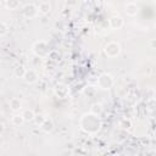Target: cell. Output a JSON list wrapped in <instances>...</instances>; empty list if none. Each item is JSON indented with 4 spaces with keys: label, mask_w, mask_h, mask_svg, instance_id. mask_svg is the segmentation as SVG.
Returning <instances> with one entry per match:
<instances>
[{
    "label": "cell",
    "mask_w": 156,
    "mask_h": 156,
    "mask_svg": "<svg viewBox=\"0 0 156 156\" xmlns=\"http://www.w3.org/2000/svg\"><path fill=\"white\" fill-rule=\"evenodd\" d=\"M80 127L88 133H96L101 127V122H100L98 115L87 113L80 119Z\"/></svg>",
    "instance_id": "6da1fadb"
},
{
    "label": "cell",
    "mask_w": 156,
    "mask_h": 156,
    "mask_svg": "<svg viewBox=\"0 0 156 156\" xmlns=\"http://www.w3.org/2000/svg\"><path fill=\"white\" fill-rule=\"evenodd\" d=\"M98 85L101 89H110L113 85V78H112V76L111 74H107V73L100 74L99 78H98Z\"/></svg>",
    "instance_id": "7a4b0ae2"
},
{
    "label": "cell",
    "mask_w": 156,
    "mask_h": 156,
    "mask_svg": "<svg viewBox=\"0 0 156 156\" xmlns=\"http://www.w3.org/2000/svg\"><path fill=\"white\" fill-rule=\"evenodd\" d=\"M119 52H121V46H119L118 43L111 41V43L106 44V46H105V54H106L108 57H111V58L117 57V56L119 55Z\"/></svg>",
    "instance_id": "3957f363"
},
{
    "label": "cell",
    "mask_w": 156,
    "mask_h": 156,
    "mask_svg": "<svg viewBox=\"0 0 156 156\" xmlns=\"http://www.w3.org/2000/svg\"><path fill=\"white\" fill-rule=\"evenodd\" d=\"M33 50H34V54L35 56L38 57H44L48 55L49 50H48V45L45 41L40 40V41H37L34 45H33Z\"/></svg>",
    "instance_id": "277c9868"
},
{
    "label": "cell",
    "mask_w": 156,
    "mask_h": 156,
    "mask_svg": "<svg viewBox=\"0 0 156 156\" xmlns=\"http://www.w3.org/2000/svg\"><path fill=\"white\" fill-rule=\"evenodd\" d=\"M38 78H39V77H38V73H37L34 69H26V73H24V76H23V79H24L26 83L32 84V83L37 82Z\"/></svg>",
    "instance_id": "5b68a950"
},
{
    "label": "cell",
    "mask_w": 156,
    "mask_h": 156,
    "mask_svg": "<svg viewBox=\"0 0 156 156\" xmlns=\"http://www.w3.org/2000/svg\"><path fill=\"white\" fill-rule=\"evenodd\" d=\"M37 12H38V9L33 4H27V5L23 6V13H24L26 17L32 18V17H34L37 15Z\"/></svg>",
    "instance_id": "8992f818"
},
{
    "label": "cell",
    "mask_w": 156,
    "mask_h": 156,
    "mask_svg": "<svg viewBox=\"0 0 156 156\" xmlns=\"http://www.w3.org/2000/svg\"><path fill=\"white\" fill-rule=\"evenodd\" d=\"M110 26H111L113 29L121 28V27L123 26V20H122V17H119V16H112V17L110 18Z\"/></svg>",
    "instance_id": "52a82bcc"
},
{
    "label": "cell",
    "mask_w": 156,
    "mask_h": 156,
    "mask_svg": "<svg viewBox=\"0 0 156 156\" xmlns=\"http://www.w3.org/2000/svg\"><path fill=\"white\" fill-rule=\"evenodd\" d=\"M138 5L136 4H134V2H128L127 5H126V12H127V15H129V16H134V15H136L138 13Z\"/></svg>",
    "instance_id": "ba28073f"
},
{
    "label": "cell",
    "mask_w": 156,
    "mask_h": 156,
    "mask_svg": "<svg viewBox=\"0 0 156 156\" xmlns=\"http://www.w3.org/2000/svg\"><path fill=\"white\" fill-rule=\"evenodd\" d=\"M40 128H41L44 132L49 133V132H51V130L54 129V122H52L50 118H45V121L41 123Z\"/></svg>",
    "instance_id": "9c48e42d"
},
{
    "label": "cell",
    "mask_w": 156,
    "mask_h": 156,
    "mask_svg": "<svg viewBox=\"0 0 156 156\" xmlns=\"http://www.w3.org/2000/svg\"><path fill=\"white\" fill-rule=\"evenodd\" d=\"M21 115H22L24 122H32V121H34V117H35V113L33 112V110H24Z\"/></svg>",
    "instance_id": "30bf717a"
},
{
    "label": "cell",
    "mask_w": 156,
    "mask_h": 156,
    "mask_svg": "<svg viewBox=\"0 0 156 156\" xmlns=\"http://www.w3.org/2000/svg\"><path fill=\"white\" fill-rule=\"evenodd\" d=\"M21 106H22V104H21L20 99L13 98V99L10 100V107H11L12 111H18V110H21Z\"/></svg>",
    "instance_id": "8fae6325"
},
{
    "label": "cell",
    "mask_w": 156,
    "mask_h": 156,
    "mask_svg": "<svg viewBox=\"0 0 156 156\" xmlns=\"http://www.w3.org/2000/svg\"><path fill=\"white\" fill-rule=\"evenodd\" d=\"M55 93H56V95H58L60 98H65V96L68 94V89H67L65 85H58V87L56 88Z\"/></svg>",
    "instance_id": "7c38bea8"
},
{
    "label": "cell",
    "mask_w": 156,
    "mask_h": 156,
    "mask_svg": "<svg viewBox=\"0 0 156 156\" xmlns=\"http://www.w3.org/2000/svg\"><path fill=\"white\" fill-rule=\"evenodd\" d=\"M38 10H39V12H41V13H48V12L50 11V4H49L48 1H43V2L39 4Z\"/></svg>",
    "instance_id": "4fadbf2b"
},
{
    "label": "cell",
    "mask_w": 156,
    "mask_h": 156,
    "mask_svg": "<svg viewBox=\"0 0 156 156\" xmlns=\"http://www.w3.org/2000/svg\"><path fill=\"white\" fill-rule=\"evenodd\" d=\"M23 122H24V119H23L22 115H13V117H12V123H13L15 126H21Z\"/></svg>",
    "instance_id": "5bb4252c"
},
{
    "label": "cell",
    "mask_w": 156,
    "mask_h": 156,
    "mask_svg": "<svg viewBox=\"0 0 156 156\" xmlns=\"http://www.w3.org/2000/svg\"><path fill=\"white\" fill-rule=\"evenodd\" d=\"M24 73H26V68H24L23 66H17V67L15 68V74H16V77L23 78Z\"/></svg>",
    "instance_id": "9a60e30c"
},
{
    "label": "cell",
    "mask_w": 156,
    "mask_h": 156,
    "mask_svg": "<svg viewBox=\"0 0 156 156\" xmlns=\"http://www.w3.org/2000/svg\"><path fill=\"white\" fill-rule=\"evenodd\" d=\"M121 127L124 128V129H129V128L132 127V122H130L129 119H126V118H124V119L121 121Z\"/></svg>",
    "instance_id": "2e32d148"
},
{
    "label": "cell",
    "mask_w": 156,
    "mask_h": 156,
    "mask_svg": "<svg viewBox=\"0 0 156 156\" xmlns=\"http://www.w3.org/2000/svg\"><path fill=\"white\" fill-rule=\"evenodd\" d=\"M45 118H46V117H44V116H41V115H35L34 121H35V123H37L38 126H41V123L45 121Z\"/></svg>",
    "instance_id": "e0dca14e"
},
{
    "label": "cell",
    "mask_w": 156,
    "mask_h": 156,
    "mask_svg": "<svg viewBox=\"0 0 156 156\" xmlns=\"http://www.w3.org/2000/svg\"><path fill=\"white\" fill-rule=\"evenodd\" d=\"M101 112V105H99V104H95V105H93V108H91V113H94V115H98V113H100Z\"/></svg>",
    "instance_id": "ac0fdd59"
},
{
    "label": "cell",
    "mask_w": 156,
    "mask_h": 156,
    "mask_svg": "<svg viewBox=\"0 0 156 156\" xmlns=\"http://www.w3.org/2000/svg\"><path fill=\"white\" fill-rule=\"evenodd\" d=\"M7 33V26L4 22H0V35H4Z\"/></svg>",
    "instance_id": "d6986e66"
},
{
    "label": "cell",
    "mask_w": 156,
    "mask_h": 156,
    "mask_svg": "<svg viewBox=\"0 0 156 156\" xmlns=\"http://www.w3.org/2000/svg\"><path fill=\"white\" fill-rule=\"evenodd\" d=\"M6 5H7L10 9H15V7H17V6L20 5V2H18V1H7Z\"/></svg>",
    "instance_id": "ffe728a7"
},
{
    "label": "cell",
    "mask_w": 156,
    "mask_h": 156,
    "mask_svg": "<svg viewBox=\"0 0 156 156\" xmlns=\"http://www.w3.org/2000/svg\"><path fill=\"white\" fill-rule=\"evenodd\" d=\"M2 130H4V124L0 122V134H1V132H2Z\"/></svg>",
    "instance_id": "44dd1931"
},
{
    "label": "cell",
    "mask_w": 156,
    "mask_h": 156,
    "mask_svg": "<svg viewBox=\"0 0 156 156\" xmlns=\"http://www.w3.org/2000/svg\"><path fill=\"white\" fill-rule=\"evenodd\" d=\"M1 141H2V138H1V134H0V144H1Z\"/></svg>",
    "instance_id": "7402d4cb"
}]
</instances>
